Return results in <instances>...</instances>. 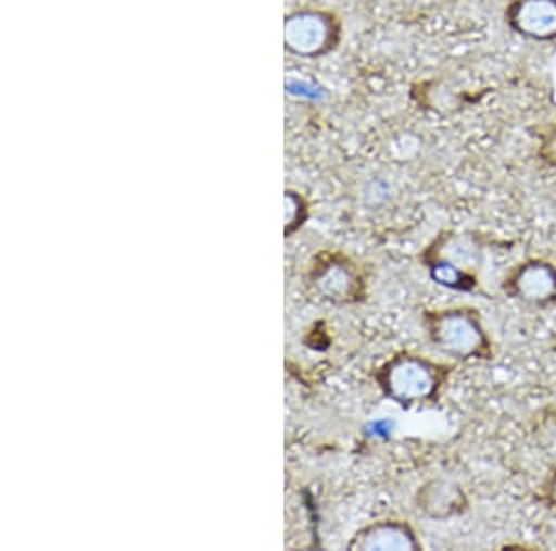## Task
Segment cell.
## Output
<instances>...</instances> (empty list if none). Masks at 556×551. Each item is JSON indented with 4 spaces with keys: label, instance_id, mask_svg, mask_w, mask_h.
I'll use <instances>...</instances> for the list:
<instances>
[{
    "label": "cell",
    "instance_id": "cell-3",
    "mask_svg": "<svg viewBox=\"0 0 556 551\" xmlns=\"http://www.w3.org/2000/svg\"><path fill=\"white\" fill-rule=\"evenodd\" d=\"M501 290L506 298L529 309H555L556 264L545 259L521 260L506 273Z\"/></svg>",
    "mask_w": 556,
    "mask_h": 551
},
{
    "label": "cell",
    "instance_id": "cell-7",
    "mask_svg": "<svg viewBox=\"0 0 556 551\" xmlns=\"http://www.w3.org/2000/svg\"><path fill=\"white\" fill-rule=\"evenodd\" d=\"M427 259L445 260V262L475 273L479 266V260H481V248L475 238L447 233L432 241V246L427 251Z\"/></svg>",
    "mask_w": 556,
    "mask_h": 551
},
{
    "label": "cell",
    "instance_id": "cell-11",
    "mask_svg": "<svg viewBox=\"0 0 556 551\" xmlns=\"http://www.w3.org/2000/svg\"><path fill=\"white\" fill-rule=\"evenodd\" d=\"M553 351H555V355H556V336H555V343H553Z\"/></svg>",
    "mask_w": 556,
    "mask_h": 551
},
{
    "label": "cell",
    "instance_id": "cell-4",
    "mask_svg": "<svg viewBox=\"0 0 556 551\" xmlns=\"http://www.w3.org/2000/svg\"><path fill=\"white\" fill-rule=\"evenodd\" d=\"M506 23L521 38L556 41V0H514Z\"/></svg>",
    "mask_w": 556,
    "mask_h": 551
},
{
    "label": "cell",
    "instance_id": "cell-2",
    "mask_svg": "<svg viewBox=\"0 0 556 551\" xmlns=\"http://www.w3.org/2000/svg\"><path fill=\"white\" fill-rule=\"evenodd\" d=\"M453 366L427 356L401 353L379 372L380 388L399 405L437 403L447 387Z\"/></svg>",
    "mask_w": 556,
    "mask_h": 551
},
{
    "label": "cell",
    "instance_id": "cell-10",
    "mask_svg": "<svg viewBox=\"0 0 556 551\" xmlns=\"http://www.w3.org/2000/svg\"><path fill=\"white\" fill-rule=\"evenodd\" d=\"M538 500L542 501L549 511L556 513V468L549 472V476L545 477V481L542 483Z\"/></svg>",
    "mask_w": 556,
    "mask_h": 551
},
{
    "label": "cell",
    "instance_id": "cell-1",
    "mask_svg": "<svg viewBox=\"0 0 556 551\" xmlns=\"http://www.w3.org/2000/svg\"><path fill=\"white\" fill-rule=\"evenodd\" d=\"M432 348L458 362L492 361L493 343L475 306H447L425 312Z\"/></svg>",
    "mask_w": 556,
    "mask_h": 551
},
{
    "label": "cell",
    "instance_id": "cell-8",
    "mask_svg": "<svg viewBox=\"0 0 556 551\" xmlns=\"http://www.w3.org/2000/svg\"><path fill=\"white\" fill-rule=\"evenodd\" d=\"M427 270H429L430 279L453 292H473L479 286L477 273L468 272L445 260L427 259Z\"/></svg>",
    "mask_w": 556,
    "mask_h": 551
},
{
    "label": "cell",
    "instance_id": "cell-5",
    "mask_svg": "<svg viewBox=\"0 0 556 551\" xmlns=\"http://www.w3.org/2000/svg\"><path fill=\"white\" fill-rule=\"evenodd\" d=\"M417 508L421 509L429 518H458L469 509L468 494L458 483L451 479H432L419 490Z\"/></svg>",
    "mask_w": 556,
    "mask_h": 551
},
{
    "label": "cell",
    "instance_id": "cell-6",
    "mask_svg": "<svg viewBox=\"0 0 556 551\" xmlns=\"http://www.w3.org/2000/svg\"><path fill=\"white\" fill-rule=\"evenodd\" d=\"M358 550H421L416 533L406 524L382 522L358 533L353 540Z\"/></svg>",
    "mask_w": 556,
    "mask_h": 551
},
{
    "label": "cell",
    "instance_id": "cell-9",
    "mask_svg": "<svg viewBox=\"0 0 556 551\" xmlns=\"http://www.w3.org/2000/svg\"><path fill=\"white\" fill-rule=\"evenodd\" d=\"M354 275L345 270V267H334L329 273L327 280L323 283L325 292L329 293L330 298L348 299L354 292Z\"/></svg>",
    "mask_w": 556,
    "mask_h": 551
}]
</instances>
